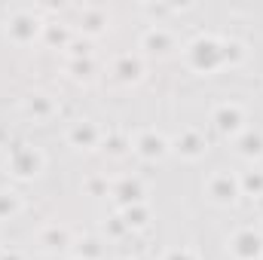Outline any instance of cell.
<instances>
[{
	"label": "cell",
	"mask_w": 263,
	"mask_h": 260,
	"mask_svg": "<svg viewBox=\"0 0 263 260\" xmlns=\"http://www.w3.org/2000/svg\"><path fill=\"white\" fill-rule=\"evenodd\" d=\"M233 251L242 260H254L260 254V236H254V233H239L236 242H233Z\"/></svg>",
	"instance_id": "obj_1"
},
{
	"label": "cell",
	"mask_w": 263,
	"mask_h": 260,
	"mask_svg": "<svg viewBox=\"0 0 263 260\" xmlns=\"http://www.w3.org/2000/svg\"><path fill=\"white\" fill-rule=\"evenodd\" d=\"M214 123L220 126L223 132H236L239 129V123H242V114H239V107H220L217 114H214Z\"/></svg>",
	"instance_id": "obj_2"
},
{
	"label": "cell",
	"mask_w": 263,
	"mask_h": 260,
	"mask_svg": "<svg viewBox=\"0 0 263 260\" xmlns=\"http://www.w3.org/2000/svg\"><path fill=\"white\" fill-rule=\"evenodd\" d=\"M211 193H214V199H220V202L233 199V193H236V184H233V178H230V175H217V178L211 181Z\"/></svg>",
	"instance_id": "obj_3"
},
{
	"label": "cell",
	"mask_w": 263,
	"mask_h": 260,
	"mask_svg": "<svg viewBox=\"0 0 263 260\" xmlns=\"http://www.w3.org/2000/svg\"><path fill=\"white\" fill-rule=\"evenodd\" d=\"M15 169H18V175H31L37 169V156L31 150H25L22 156H15Z\"/></svg>",
	"instance_id": "obj_4"
},
{
	"label": "cell",
	"mask_w": 263,
	"mask_h": 260,
	"mask_svg": "<svg viewBox=\"0 0 263 260\" xmlns=\"http://www.w3.org/2000/svg\"><path fill=\"white\" fill-rule=\"evenodd\" d=\"M260 150H263L260 135H245V138H242V153H245V156H257Z\"/></svg>",
	"instance_id": "obj_5"
},
{
	"label": "cell",
	"mask_w": 263,
	"mask_h": 260,
	"mask_svg": "<svg viewBox=\"0 0 263 260\" xmlns=\"http://www.w3.org/2000/svg\"><path fill=\"white\" fill-rule=\"evenodd\" d=\"M141 153L144 156H159L162 153V138H153V135L141 138Z\"/></svg>",
	"instance_id": "obj_6"
},
{
	"label": "cell",
	"mask_w": 263,
	"mask_h": 260,
	"mask_svg": "<svg viewBox=\"0 0 263 260\" xmlns=\"http://www.w3.org/2000/svg\"><path fill=\"white\" fill-rule=\"evenodd\" d=\"M181 150H184L187 156H196L199 150H202V141H199L193 132H187V135H184V141H181Z\"/></svg>",
	"instance_id": "obj_7"
},
{
	"label": "cell",
	"mask_w": 263,
	"mask_h": 260,
	"mask_svg": "<svg viewBox=\"0 0 263 260\" xmlns=\"http://www.w3.org/2000/svg\"><path fill=\"white\" fill-rule=\"evenodd\" d=\"M92 138H95V129H92L89 123H86V126H77V129H73V141H77V144H83V141L89 144Z\"/></svg>",
	"instance_id": "obj_8"
},
{
	"label": "cell",
	"mask_w": 263,
	"mask_h": 260,
	"mask_svg": "<svg viewBox=\"0 0 263 260\" xmlns=\"http://www.w3.org/2000/svg\"><path fill=\"white\" fill-rule=\"evenodd\" d=\"M245 187H248V190H263V178L260 175H248V178H245Z\"/></svg>",
	"instance_id": "obj_9"
},
{
	"label": "cell",
	"mask_w": 263,
	"mask_h": 260,
	"mask_svg": "<svg viewBox=\"0 0 263 260\" xmlns=\"http://www.w3.org/2000/svg\"><path fill=\"white\" fill-rule=\"evenodd\" d=\"M168 260H193V257H190V251H172Z\"/></svg>",
	"instance_id": "obj_10"
},
{
	"label": "cell",
	"mask_w": 263,
	"mask_h": 260,
	"mask_svg": "<svg viewBox=\"0 0 263 260\" xmlns=\"http://www.w3.org/2000/svg\"><path fill=\"white\" fill-rule=\"evenodd\" d=\"M6 260H18V257H6Z\"/></svg>",
	"instance_id": "obj_11"
}]
</instances>
